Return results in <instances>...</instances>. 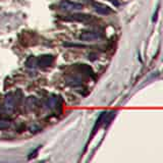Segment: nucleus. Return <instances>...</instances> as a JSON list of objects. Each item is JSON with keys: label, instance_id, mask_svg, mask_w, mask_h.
<instances>
[{"label": "nucleus", "instance_id": "39448f33", "mask_svg": "<svg viewBox=\"0 0 163 163\" xmlns=\"http://www.w3.org/2000/svg\"><path fill=\"white\" fill-rule=\"evenodd\" d=\"M94 7H95V10L100 14H109L111 12V9L106 5L102 4V3H94Z\"/></svg>", "mask_w": 163, "mask_h": 163}, {"label": "nucleus", "instance_id": "20e7f679", "mask_svg": "<svg viewBox=\"0 0 163 163\" xmlns=\"http://www.w3.org/2000/svg\"><path fill=\"white\" fill-rule=\"evenodd\" d=\"M4 107L5 110L8 112H11L14 109V96L11 93L7 94L5 96V101H4Z\"/></svg>", "mask_w": 163, "mask_h": 163}, {"label": "nucleus", "instance_id": "0eeeda50", "mask_svg": "<svg viewBox=\"0 0 163 163\" xmlns=\"http://www.w3.org/2000/svg\"><path fill=\"white\" fill-rule=\"evenodd\" d=\"M35 102L36 100L34 97H30V98H28L27 100V108L29 110H33L34 107H35Z\"/></svg>", "mask_w": 163, "mask_h": 163}, {"label": "nucleus", "instance_id": "7ed1b4c3", "mask_svg": "<svg viewBox=\"0 0 163 163\" xmlns=\"http://www.w3.org/2000/svg\"><path fill=\"white\" fill-rule=\"evenodd\" d=\"M53 62V56L52 55H42L37 59V65L41 67H46Z\"/></svg>", "mask_w": 163, "mask_h": 163}, {"label": "nucleus", "instance_id": "f257e3e1", "mask_svg": "<svg viewBox=\"0 0 163 163\" xmlns=\"http://www.w3.org/2000/svg\"><path fill=\"white\" fill-rule=\"evenodd\" d=\"M60 9L64 11H73V10H80L83 8V5L81 3L70 1V0H63L59 3Z\"/></svg>", "mask_w": 163, "mask_h": 163}, {"label": "nucleus", "instance_id": "6e6552de", "mask_svg": "<svg viewBox=\"0 0 163 163\" xmlns=\"http://www.w3.org/2000/svg\"><path fill=\"white\" fill-rule=\"evenodd\" d=\"M56 102H57V98L55 96H51L49 99H48V107L49 108H51V109H52V108H54L56 106Z\"/></svg>", "mask_w": 163, "mask_h": 163}, {"label": "nucleus", "instance_id": "423d86ee", "mask_svg": "<svg viewBox=\"0 0 163 163\" xmlns=\"http://www.w3.org/2000/svg\"><path fill=\"white\" fill-rule=\"evenodd\" d=\"M73 19H75V21L80 22H86L91 19V15H88V14H82V13H76L73 15Z\"/></svg>", "mask_w": 163, "mask_h": 163}, {"label": "nucleus", "instance_id": "1a4fd4ad", "mask_svg": "<svg viewBox=\"0 0 163 163\" xmlns=\"http://www.w3.org/2000/svg\"><path fill=\"white\" fill-rule=\"evenodd\" d=\"M10 127V122L5 119H1L0 121V130H6Z\"/></svg>", "mask_w": 163, "mask_h": 163}, {"label": "nucleus", "instance_id": "f03ea898", "mask_svg": "<svg viewBox=\"0 0 163 163\" xmlns=\"http://www.w3.org/2000/svg\"><path fill=\"white\" fill-rule=\"evenodd\" d=\"M100 38H101V35L97 32H84L80 36V39L82 41H96Z\"/></svg>", "mask_w": 163, "mask_h": 163}]
</instances>
